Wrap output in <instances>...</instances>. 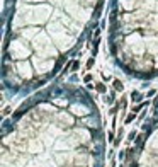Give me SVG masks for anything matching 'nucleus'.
Listing matches in <instances>:
<instances>
[{
	"instance_id": "nucleus-1",
	"label": "nucleus",
	"mask_w": 158,
	"mask_h": 167,
	"mask_svg": "<svg viewBox=\"0 0 158 167\" xmlns=\"http://www.w3.org/2000/svg\"><path fill=\"white\" fill-rule=\"evenodd\" d=\"M114 89H117V90H122V84L119 80H114Z\"/></svg>"
}]
</instances>
